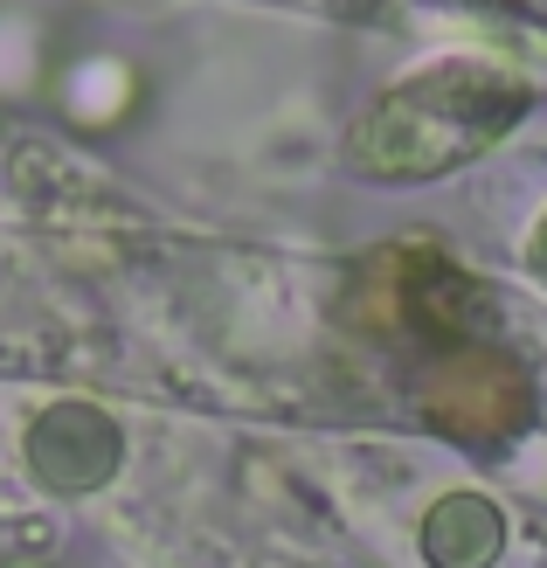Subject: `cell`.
<instances>
[{"label":"cell","instance_id":"cell-1","mask_svg":"<svg viewBox=\"0 0 547 568\" xmlns=\"http://www.w3.org/2000/svg\"><path fill=\"white\" fill-rule=\"evenodd\" d=\"M527 83L499 70V63H429L409 83L367 111L354 125V160L382 181H429L444 166H465L472 153H485L493 139L520 119Z\"/></svg>","mask_w":547,"mask_h":568},{"label":"cell","instance_id":"cell-2","mask_svg":"<svg viewBox=\"0 0 547 568\" xmlns=\"http://www.w3.org/2000/svg\"><path fill=\"white\" fill-rule=\"evenodd\" d=\"M28 450H36V465L70 478V486H91V478H104V465L119 458V437H111V423L98 409H55L36 423V437H28Z\"/></svg>","mask_w":547,"mask_h":568},{"label":"cell","instance_id":"cell-3","mask_svg":"<svg viewBox=\"0 0 547 568\" xmlns=\"http://www.w3.org/2000/svg\"><path fill=\"white\" fill-rule=\"evenodd\" d=\"M429 561L437 568H485L499 555V541H506V527H499V514L485 499H444L437 514H429Z\"/></svg>","mask_w":547,"mask_h":568},{"label":"cell","instance_id":"cell-4","mask_svg":"<svg viewBox=\"0 0 547 568\" xmlns=\"http://www.w3.org/2000/svg\"><path fill=\"white\" fill-rule=\"evenodd\" d=\"M527 264H534V277L547 284V222H540V230H534V250H527Z\"/></svg>","mask_w":547,"mask_h":568}]
</instances>
